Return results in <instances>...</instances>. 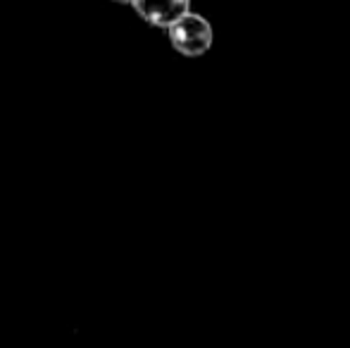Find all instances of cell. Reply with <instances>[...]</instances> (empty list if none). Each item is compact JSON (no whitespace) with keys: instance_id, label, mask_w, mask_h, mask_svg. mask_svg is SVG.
<instances>
[{"instance_id":"3","label":"cell","mask_w":350,"mask_h":348,"mask_svg":"<svg viewBox=\"0 0 350 348\" xmlns=\"http://www.w3.org/2000/svg\"><path fill=\"white\" fill-rule=\"evenodd\" d=\"M115 3H126V5H131V0H115Z\"/></svg>"},{"instance_id":"2","label":"cell","mask_w":350,"mask_h":348,"mask_svg":"<svg viewBox=\"0 0 350 348\" xmlns=\"http://www.w3.org/2000/svg\"><path fill=\"white\" fill-rule=\"evenodd\" d=\"M191 0H131V8L152 27H170L181 14L191 12Z\"/></svg>"},{"instance_id":"1","label":"cell","mask_w":350,"mask_h":348,"mask_svg":"<svg viewBox=\"0 0 350 348\" xmlns=\"http://www.w3.org/2000/svg\"><path fill=\"white\" fill-rule=\"evenodd\" d=\"M172 48L186 57H200L212 46V27L205 17L196 12H186L167 27Z\"/></svg>"}]
</instances>
